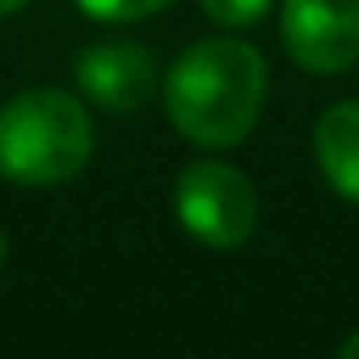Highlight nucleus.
Wrapping results in <instances>:
<instances>
[{
    "label": "nucleus",
    "instance_id": "7ed1b4c3",
    "mask_svg": "<svg viewBox=\"0 0 359 359\" xmlns=\"http://www.w3.org/2000/svg\"><path fill=\"white\" fill-rule=\"evenodd\" d=\"M173 212L195 241L212 250H233L258 229V191L237 165L203 156L177 173Z\"/></svg>",
    "mask_w": 359,
    "mask_h": 359
},
{
    "label": "nucleus",
    "instance_id": "9d476101",
    "mask_svg": "<svg viewBox=\"0 0 359 359\" xmlns=\"http://www.w3.org/2000/svg\"><path fill=\"white\" fill-rule=\"evenodd\" d=\"M22 5H30V0H0V18H9V13H18Z\"/></svg>",
    "mask_w": 359,
    "mask_h": 359
},
{
    "label": "nucleus",
    "instance_id": "9b49d317",
    "mask_svg": "<svg viewBox=\"0 0 359 359\" xmlns=\"http://www.w3.org/2000/svg\"><path fill=\"white\" fill-rule=\"evenodd\" d=\"M5 254H9V241H5V233H0V266H5Z\"/></svg>",
    "mask_w": 359,
    "mask_h": 359
},
{
    "label": "nucleus",
    "instance_id": "1a4fd4ad",
    "mask_svg": "<svg viewBox=\"0 0 359 359\" xmlns=\"http://www.w3.org/2000/svg\"><path fill=\"white\" fill-rule=\"evenodd\" d=\"M338 355H342V359H359V334H351V338L338 346Z\"/></svg>",
    "mask_w": 359,
    "mask_h": 359
},
{
    "label": "nucleus",
    "instance_id": "f03ea898",
    "mask_svg": "<svg viewBox=\"0 0 359 359\" xmlns=\"http://www.w3.org/2000/svg\"><path fill=\"white\" fill-rule=\"evenodd\" d=\"M93 156L89 110L64 89H26L0 106V177L60 187Z\"/></svg>",
    "mask_w": 359,
    "mask_h": 359
},
{
    "label": "nucleus",
    "instance_id": "0eeeda50",
    "mask_svg": "<svg viewBox=\"0 0 359 359\" xmlns=\"http://www.w3.org/2000/svg\"><path fill=\"white\" fill-rule=\"evenodd\" d=\"M271 5H275V0H199V9H203L216 26H224V30L258 26Z\"/></svg>",
    "mask_w": 359,
    "mask_h": 359
},
{
    "label": "nucleus",
    "instance_id": "6e6552de",
    "mask_svg": "<svg viewBox=\"0 0 359 359\" xmlns=\"http://www.w3.org/2000/svg\"><path fill=\"white\" fill-rule=\"evenodd\" d=\"M76 5L97 22H140V18L161 13L173 0H76Z\"/></svg>",
    "mask_w": 359,
    "mask_h": 359
},
{
    "label": "nucleus",
    "instance_id": "423d86ee",
    "mask_svg": "<svg viewBox=\"0 0 359 359\" xmlns=\"http://www.w3.org/2000/svg\"><path fill=\"white\" fill-rule=\"evenodd\" d=\"M313 152L325 182L342 199L359 203V102H338L317 118Z\"/></svg>",
    "mask_w": 359,
    "mask_h": 359
},
{
    "label": "nucleus",
    "instance_id": "39448f33",
    "mask_svg": "<svg viewBox=\"0 0 359 359\" xmlns=\"http://www.w3.org/2000/svg\"><path fill=\"white\" fill-rule=\"evenodd\" d=\"M76 81L106 110H135L156 93V55L144 43H97L76 60Z\"/></svg>",
    "mask_w": 359,
    "mask_h": 359
},
{
    "label": "nucleus",
    "instance_id": "20e7f679",
    "mask_svg": "<svg viewBox=\"0 0 359 359\" xmlns=\"http://www.w3.org/2000/svg\"><path fill=\"white\" fill-rule=\"evenodd\" d=\"M279 34L296 68L346 72L359 60V0H283Z\"/></svg>",
    "mask_w": 359,
    "mask_h": 359
},
{
    "label": "nucleus",
    "instance_id": "f257e3e1",
    "mask_svg": "<svg viewBox=\"0 0 359 359\" xmlns=\"http://www.w3.org/2000/svg\"><path fill=\"white\" fill-rule=\"evenodd\" d=\"M266 106V60L241 39H199L165 76V110L199 148L241 144Z\"/></svg>",
    "mask_w": 359,
    "mask_h": 359
}]
</instances>
